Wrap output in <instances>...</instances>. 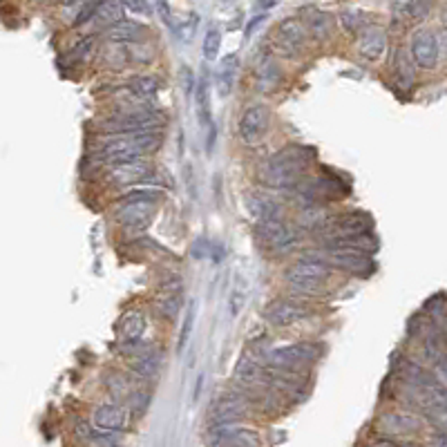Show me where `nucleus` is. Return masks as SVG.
I'll use <instances>...</instances> for the list:
<instances>
[{
    "mask_svg": "<svg viewBox=\"0 0 447 447\" xmlns=\"http://www.w3.org/2000/svg\"><path fill=\"white\" fill-rule=\"evenodd\" d=\"M277 79H280V68H277L273 60H264V63L257 68V83L262 90L275 87Z\"/></svg>",
    "mask_w": 447,
    "mask_h": 447,
    "instance_id": "72a5a7b5",
    "label": "nucleus"
},
{
    "mask_svg": "<svg viewBox=\"0 0 447 447\" xmlns=\"http://www.w3.org/2000/svg\"><path fill=\"white\" fill-rule=\"evenodd\" d=\"M425 447H447V434L445 431H436V434H431L427 438Z\"/></svg>",
    "mask_w": 447,
    "mask_h": 447,
    "instance_id": "37998d69",
    "label": "nucleus"
},
{
    "mask_svg": "<svg viewBox=\"0 0 447 447\" xmlns=\"http://www.w3.org/2000/svg\"><path fill=\"white\" fill-rule=\"evenodd\" d=\"M152 5H155V9H157V14H159V18H161L168 27H173V29H175V21H173L171 7H168V0H152Z\"/></svg>",
    "mask_w": 447,
    "mask_h": 447,
    "instance_id": "ea45409f",
    "label": "nucleus"
},
{
    "mask_svg": "<svg viewBox=\"0 0 447 447\" xmlns=\"http://www.w3.org/2000/svg\"><path fill=\"white\" fill-rule=\"evenodd\" d=\"M269 121H271V114H269V107L266 105H251L246 107V110L242 112V119H239V136L244 144L249 146H255L259 144L262 139L266 136L269 132Z\"/></svg>",
    "mask_w": 447,
    "mask_h": 447,
    "instance_id": "1a4fd4ad",
    "label": "nucleus"
},
{
    "mask_svg": "<svg viewBox=\"0 0 447 447\" xmlns=\"http://www.w3.org/2000/svg\"><path fill=\"white\" fill-rule=\"evenodd\" d=\"M322 356V347L316 343H296L286 347H277L266 353V362L271 369H284V372H298V369L313 365Z\"/></svg>",
    "mask_w": 447,
    "mask_h": 447,
    "instance_id": "39448f33",
    "label": "nucleus"
},
{
    "mask_svg": "<svg viewBox=\"0 0 447 447\" xmlns=\"http://www.w3.org/2000/svg\"><path fill=\"white\" fill-rule=\"evenodd\" d=\"M181 76H183V92H186V95H190L193 92V72H190V68H183L181 70Z\"/></svg>",
    "mask_w": 447,
    "mask_h": 447,
    "instance_id": "c03bdc74",
    "label": "nucleus"
},
{
    "mask_svg": "<svg viewBox=\"0 0 447 447\" xmlns=\"http://www.w3.org/2000/svg\"><path fill=\"white\" fill-rule=\"evenodd\" d=\"M195 320H197V300H190L186 304V311H183V327L179 331V343H177V351L181 353L183 347L188 345L190 340V333H193V327H195Z\"/></svg>",
    "mask_w": 447,
    "mask_h": 447,
    "instance_id": "2f4dec72",
    "label": "nucleus"
},
{
    "mask_svg": "<svg viewBox=\"0 0 447 447\" xmlns=\"http://www.w3.org/2000/svg\"><path fill=\"white\" fill-rule=\"evenodd\" d=\"M255 233H257V237H259L262 242H264V244L269 246L271 251H277V253L291 251L293 246H296V242H298L296 230H293L291 226H286L282 220L257 224Z\"/></svg>",
    "mask_w": 447,
    "mask_h": 447,
    "instance_id": "9b49d317",
    "label": "nucleus"
},
{
    "mask_svg": "<svg viewBox=\"0 0 447 447\" xmlns=\"http://www.w3.org/2000/svg\"><path fill=\"white\" fill-rule=\"evenodd\" d=\"M423 427V421L411 411L403 409H394V411H384L378 419V429L387 436H411L419 434Z\"/></svg>",
    "mask_w": 447,
    "mask_h": 447,
    "instance_id": "f8f14e48",
    "label": "nucleus"
},
{
    "mask_svg": "<svg viewBox=\"0 0 447 447\" xmlns=\"http://www.w3.org/2000/svg\"><path fill=\"white\" fill-rule=\"evenodd\" d=\"M306 257H313L329 269H343L353 275H369L374 271L372 253L356 251V249H340V246H322V249L304 253Z\"/></svg>",
    "mask_w": 447,
    "mask_h": 447,
    "instance_id": "7ed1b4c3",
    "label": "nucleus"
},
{
    "mask_svg": "<svg viewBox=\"0 0 447 447\" xmlns=\"http://www.w3.org/2000/svg\"><path fill=\"white\" fill-rule=\"evenodd\" d=\"M244 204H246V210H249V215L257 224L282 220V206L277 204L275 199L262 195V193H253V190L246 193L244 195Z\"/></svg>",
    "mask_w": 447,
    "mask_h": 447,
    "instance_id": "dca6fc26",
    "label": "nucleus"
},
{
    "mask_svg": "<svg viewBox=\"0 0 447 447\" xmlns=\"http://www.w3.org/2000/svg\"><path fill=\"white\" fill-rule=\"evenodd\" d=\"M436 41H438V54H443L447 58V27L441 29V34L436 36Z\"/></svg>",
    "mask_w": 447,
    "mask_h": 447,
    "instance_id": "a18cd8bd",
    "label": "nucleus"
},
{
    "mask_svg": "<svg viewBox=\"0 0 447 447\" xmlns=\"http://www.w3.org/2000/svg\"><path fill=\"white\" fill-rule=\"evenodd\" d=\"M266 322L273 327H291L296 325V322L304 320L306 316H309V309H304L302 304L293 302V300H275L266 306Z\"/></svg>",
    "mask_w": 447,
    "mask_h": 447,
    "instance_id": "2eb2a0df",
    "label": "nucleus"
},
{
    "mask_svg": "<svg viewBox=\"0 0 447 447\" xmlns=\"http://www.w3.org/2000/svg\"><path fill=\"white\" fill-rule=\"evenodd\" d=\"M398 374H400V378H403L405 384H414V387H423V389L443 387V384L438 382V378H436V374H431L429 369H425L423 365L414 362V360H403V365L398 367Z\"/></svg>",
    "mask_w": 447,
    "mask_h": 447,
    "instance_id": "6ab92c4d",
    "label": "nucleus"
},
{
    "mask_svg": "<svg viewBox=\"0 0 447 447\" xmlns=\"http://www.w3.org/2000/svg\"><path fill=\"white\" fill-rule=\"evenodd\" d=\"M119 21H123V5L119 0H101L95 16H92V23L103 27V29L112 27Z\"/></svg>",
    "mask_w": 447,
    "mask_h": 447,
    "instance_id": "bb28decb",
    "label": "nucleus"
},
{
    "mask_svg": "<svg viewBox=\"0 0 447 447\" xmlns=\"http://www.w3.org/2000/svg\"><path fill=\"white\" fill-rule=\"evenodd\" d=\"M360 233H372V220L362 212H347V215H338V217H329L316 230V237L322 242V246H327L343 237Z\"/></svg>",
    "mask_w": 447,
    "mask_h": 447,
    "instance_id": "423d86ee",
    "label": "nucleus"
},
{
    "mask_svg": "<svg viewBox=\"0 0 447 447\" xmlns=\"http://www.w3.org/2000/svg\"><path fill=\"white\" fill-rule=\"evenodd\" d=\"M306 27L296 21V18H286L282 21L280 25H277V32H275V38H277V45L289 52V54H296L304 48V41H306Z\"/></svg>",
    "mask_w": 447,
    "mask_h": 447,
    "instance_id": "f3484780",
    "label": "nucleus"
},
{
    "mask_svg": "<svg viewBox=\"0 0 447 447\" xmlns=\"http://www.w3.org/2000/svg\"><path fill=\"white\" fill-rule=\"evenodd\" d=\"M220 48H222V32L217 27H208V32L204 36V45H202L204 56L208 60H215L220 56Z\"/></svg>",
    "mask_w": 447,
    "mask_h": 447,
    "instance_id": "f704fd0d",
    "label": "nucleus"
},
{
    "mask_svg": "<svg viewBox=\"0 0 447 447\" xmlns=\"http://www.w3.org/2000/svg\"><path fill=\"white\" fill-rule=\"evenodd\" d=\"M103 34H105L107 41H112V43H132V41H139L146 34V27L134 23V21H119L112 27H107Z\"/></svg>",
    "mask_w": 447,
    "mask_h": 447,
    "instance_id": "393cba45",
    "label": "nucleus"
},
{
    "mask_svg": "<svg viewBox=\"0 0 447 447\" xmlns=\"http://www.w3.org/2000/svg\"><path fill=\"white\" fill-rule=\"evenodd\" d=\"M121 5L126 9H130L132 14H139V16H148L150 14L148 0H121Z\"/></svg>",
    "mask_w": 447,
    "mask_h": 447,
    "instance_id": "a19ab883",
    "label": "nucleus"
},
{
    "mask_svg": "<svg viewBox=\"0 0 447 447\" xmlns=\"http://www.w3.org/2000/svg\"><path fill=\"white\" fill-rule=\"evenodd\" d=\"M331 277V269L313 257H300L298 262L286 269L284 280L296 293H306V296H318L325 291V284Z\"/></svg>",
    "mask_w": 447,
    "mask_h": 447,
    "instance_id": "f03ea898",
    "label": "nucleus"
},
{
    "mask_svg": "<svg viewBox=\"0 0 447 447\" xmlns=\"http://www.w3.org/2000/svg\"><path fill=\"white\" fill-rule=\"evenodd\" d=\"M414 58H409L403 50L396 52V76L400 81H405V85H409L414 81Z\"/></svg>",
    "mask_w": 447,
    "mask_h": 447,
    "instance_id": "e433bc0d",
    "label": "nucleus"
},
{
    "mask_svg": "<svg viewBox=\"0 0 447 447\" xmlns=\"http://www.w3.org/2000/svg\"><path fill=\"white\" fill-rule=\"evenodd\" d=\"M163 197L161 190H155V188H144V190H130L121 197V202L123 204H130V202H150V204H157L159 199Z\"/></svg>",
    "mask_w": 447,
    "mask_h": 447,
    "instance_id": "4c0bfd02",
    "label": "nucleus"
},
{
    "mask_svg": "<svg viewBox=\"0 0 447 447\" xmlns=\"http://www.w3.org/2000/svg\"><path fill=\"white\" fill-rule=\"evenodd\" d=\"M161 132H144V134H110L99 148V157L107 163L132 161L155 152L161 146Z\"/></svg>",
    "mask_w": 447,
    "mask_h": 447,
    "instance_id": "f257e3e1",
    "label": "nucleus"
},
{
    "mask_svg": "<svg viewBox=\"0 0 447 447\" xmlns=\"http://www.w3.org/2000/svg\"><path fill=\"white\" fill-rule=\"evenodd\" d=\"M246 298H249V291H246V282L239 280V284L235 282L233 291H230V298H228V309H230V316H239L244 304H246Z\"/></svg>",
    "mask_w": 447,
    "mask_h": 447,
    "instance_id": "c9c22d12",
    "label": "nucleus"
},
{
    "mask_svg": "<svg viewBox=\"0 0 447 447\" xmlns=\"http://www.w3.org/2000/svg\"><path fill=\"white\" fill-rule=\"evenodd\" d=\"M423 414H425V419L436 427V431H445L447 434V405L445 403L434 400Z\"/></svg>",
    "mask_w": 447,
    "mask_h": 447,
    "instance_id": "473e14b6",
    "label": "nucleus"
},
{
    "mask_svg": "<svg viewBox=\"0 0 447 447\" xmlns=\"http://www.w3.org/2000/svg\"><path fill=\"white\" fill-rule=\"evenodd\" d=\"M181 284L175 282L173 286H166V291H161L157 300H155V309L159 311L161 318H168V320H175L181 311Z\"/></svg>",
    "mask_w": 447,
    "mask_h": 447,
    "instance_id": "4be33fe9",
    "label": "nucleus"
},
{
    "mask_svg": "<svg viewBox=\"0 0 447 447\" xmlns=\"http://www.w3.org/2000/svg\"><path fill=\"white\" fill-rule=\"evenodd\" d=\"M313 159H316V150L313 148H306V146H286L280 152H275V155L269 161L298 166V168H304V171H306Z\"/></svg>",
    "mask_w": 447,
    "mask_h": 447,
    "instance_id": "b1692460",
    "label": "nucleus"
},
{
    "mask_svg": "<svg viewBox=\"0 0 447 447\" xmlns=\"http://www.w3.org/2000/svg\"><path fill=\"white\" fill-rule=\"evenodd\" d=\"M202 387H204V376H199L197 378V387H195V400L199 398V392H202Z\"/></svg>",
    "mask_w": 447,
    "mask_h": 447,
    "instance_id": "49530a36",
    "label": "nucleus"
},
{
    "mask_svg": "<svg viewBox=\"0 0 447 447\" xmlns=\"http://www.w3.org/2000/svg\"><path fill=\"white\" fill-rule=\"evenodd\" d=\"M306 32L318 41H327L333 32V18L327 11L309 9L306 11Z\"/></svg>",
    "mask_w": 447,
    "mask_h": 447,
    "instance_id": "a878e982",
    "label": "nucleus"
},
{
    "mask_svg": "<svg viewBox=\"0 0 447 447\" xmlns=\"http://www.w3.org/2000/svg\"><path fill=\"white\" fill-rule=\"evenodd\" d=\"M92 423L95 427L103 429V431H119L128 425V411L121 405L107 403L95 409V416H92Z\"/></svg>",
    "mask_w": 447,
    "mask_h": 447,
    "instance_id": "a211bd4d",
    "label": "nucleus"
},
{
    "mask_svg": "<svg viewBox=\"0 0 447 447\" xmlns=\"http://www.w3.org/2000/svg\"><path fill=\"white\" fill-rule=\"evenodd\" d=\"M384 50H387V36H384L382 29L378 27H369L367 32H362L358 41V52L367 60H378Z\"/></svg>",
    "mask_w": 447,
    "mask_h": 447,
    "instance_id": "aec40b11",
    "label": "nucleus"
},
{
    "mask_svg": "<svg viewBox=\"0 0 447 447\" xmlns=\"http://www.w3.org/2000/svg\"><path fill=\"white\" fill-rule=\"evenodd\" d=\"M157 204L150 202H130V204H121L119 210L114 212V220L128 230H144L150 220L155 217Z\"/></svg>",
    "mask_w": 447,
    "mask_h": 447,
    "instance_id": "ddd939ff",
    "label": "nucleus"
},
{
    "mask_svg": "<svg viewBox=\"0 0 447 447\" xmlns=\"http://www.w3.org/2000/svg\"><path fill=\"white\" fill-rule=\"evenodd\" d=\"M253 405L251 400L242 396V394H228L222 396L220 400H215L210 411H208V421L210 425H233L251 414Z\"/></svg>",
    "mask_w": 447,
    "mask_h": 447,
    "instance_id": "6e6552de",
    "label": "nucleus"
},
{
    "mask_svg": "<svg viewBox=\"0 0 447 447\" xmlns=\"http://www.w3.org/2000/svg\"><path fill=\"white\" fill-rule=\"evenodd\" d=\"M237 65H239L237 54H228V56L222 58L220 70H217V74H215V87H217V95L222 99H226L230 95V90H233Z\"/></svg>",
    "mask_w": 447,
    "mask_h": 447,
    "instance_id": "5701e85b",
    "label": "nucleus"
},
{
    "mask_svg": "<svg viewBox=\"0 0 447 447\" xmlns=\"http://www.w3.org/2000/svg\"><path fill=\"white\" fill-rule=\"evenodd\" d=\"M130 92L139 99H150L159 92V79L157 76H134V79L128 83Z\"/></svg>",
    "mask_w": 447,
    "mask_h": 447,
    "instance_id": "c756f323",
    "label": "nucleus"
},
{
    "mask_svg": "<svg viewBox=\"0 0 447 447\" xmlns=\"http://www.w3.org/2000/svg\"><path fill=\"white\" fill-rule=\"evenodd\" d=\"M117 331H119V340L123 345H126V343H136L139 338L144 335V331H146V316L141 311H126L121 316V320H119Z\"/></svg>",
    "mask_w": 447,
    "mask_h": 447,
    "instance_id": "412c9836",
    "label": "nucleus"
},
{
    "mask_svg": "<svg viewBox=\"0 0 447 447\" xmlns=\"http://www.w3.org/2000/svg\"><path fill=\"white\" fill-rule=\"evenodd\" d=\"M166 119L155 110L139 112H121L101 123V130L107 134H144V132H161Z\"/></svg>",
    "mask_w": 447,
    "mask_h": 447,
    "instance_id": "20e7f679",
    "label": "nucleus"
},
{
    "mask_svg": "<svg viewBox=\"0 0 447 447\" xmlns=\"http://www.w3.org/2000/svg\"><path fill=\"white\" fill-rule=\"evenodd\" d=\"M132 372L136 376H141V378H155L157 372H159V353H157V349L144 353V356L132 358Z\"/></svg>",
    "mask_w": 447,
    "mask_h": 447,
    "instance_id": "c85d7f7f",
    "label": "nucleus"
},
{
    "mask_svg": "<svg viewBox=\"0 0 447 447\" xmlns=\"http://www.w3.org/2000/svg\"><path fill=\"white\" fill-rule=\"evenodd\" d=\"M60 3H63L65 7H72V5H81V3H85V0H60Z\"/></svg>",
    "mask_w": 447,
    "mask_h": 447,
    "instance_id": "de8ad7c7",
    "label": "nucleus"
},
{
    "mask_svg": "<svg viewBox=\"0 0 447 447\" xmlns=\"http://www.w3.org/2000/svg\"><path fill=\"white\" fill-rule=\"evenodd\" d=\"M206 441L210 447H262L259 434L251 427L233 425H210Z\"/></svg>",
    "mask_w": 447,
    "mask_h": 447,
    "instance_id": "0eeeda50",
    "label": "nucleus"
},
{
    "mask_svg": "<svg viewBox=\"0 0 447 447\" xmlns=\"http://www.w3.org/2000/svg\"><path fill=\"white\" fill-rule=\"evenodd\" d=\"M197 110L202 126H210V83L208 72H202V79L197 83Z\"/></svg>",
    "mask_w": 447,
    "mask_h": 447,
    "instance_id": "cd10ccee",
    "label": "nucleus"
},
{
    "mask_svg": "<svg viewBox=\"0 0 447 447\" xmlns=\"http://www.w3.org/2000/svg\"><path fill=\"white\" fill-rule=\"evenodd\" d=\"M434 367H436V378H438V382H445L447 384V351L434 362Z\"/></svg>",
    "mask_w": 447,
    "mask_h": 447,
    "instance_id": "79ce46f5",
    "label": "nucleus"
},
{
    "mask_svg": "<svg viewBox=\"0 0 447 447\" xmlns=\"http://www.w3.org/2000/svg\"><path fill=\"white\" fill-rule=\"evenodd\" d=\"M438 41L431 32L421 29L411 36V58L419 68L434 70L438 65Z\"/></svg>",
    "mask_w": 447,
    "mask_h": 447,
    "instance_id": "4468645a",
    "label": "nucleus"
},
{
    "mask_svg": "<svg viewBox=\"0 0 447 447\" xmlns=\"http://www.w3.org/2000/svg\"><path fill=\"white\" fill-rule=\"evenodd\" d=\"M329 220V215L325 208L320 206H306L300 215H298V224L306 230H311V233H316V230L325 224Z\"/></svg>",
    "mask_w": 447,
    "mask_h": 447,
    "instance_id": "7c9ffc66",
    "label": "nucleus"
},
{
    "mask_svg": "<svg viewBox=\"0 0 447 447\" xmlns=\"http://www.w3.org/2000/svg\"><path fill=\"white\" fill-rule=\"evenodd\" d=\"M155 168L144 157L132 159V161H121L112 163L110 171H107V179L114 181L117 186H130V183H144L152 177Z\"/></svg>",
    "mask_w": 447,
    "mask_h": 447,
    "instance_id": "9d476101",
    "label": "nucleus"
},
{
    "mask_svg": "<svg viewBox=\"0 0 447 447\" xmlns=\"http://www.w3.org/2000/svg\"><path fill=\"white\" fill-rule=\"evenodd\" d=\"M429 9H431V0H409L407 7H405L407 16L414 18V21L425 18L427 14H429Z\"/></svg>",
    "mask_w": 447,
    "mask_h": 447,
    "instance_id": "58836bf2",
    "label": "nucleus"
},
{
    "mask_svg": "<svg viewBox=\"0 0 447 447\" xmlns=\"http://www.w3.org/2000/svg\"><path fill=\"white\" fill-rule=\"evenodd\" d=\"M275 3H277V0H262L259 5H262V7H271V5H275Z\"/></svg>",
    "mask_w": 447,
    "mask_h": 447,
    "instance_id": "09e8293b",
    "label": "nucleus"
}]
</instances>
